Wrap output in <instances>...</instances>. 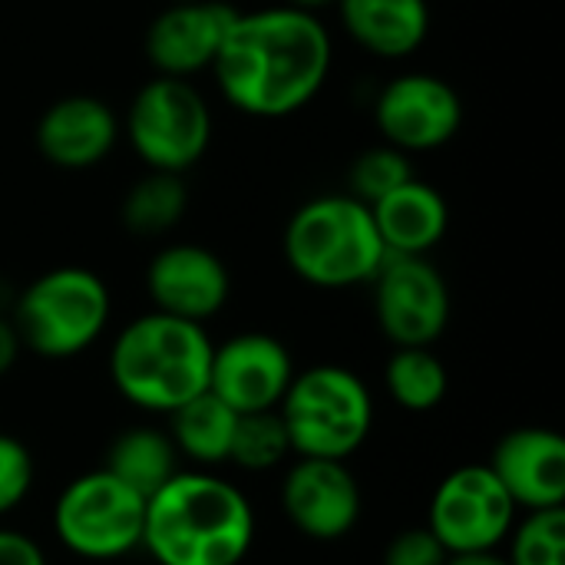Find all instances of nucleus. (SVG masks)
<instances>
[{
	"mask_svg": "<svg viewBox=\"0 0 565 565\" xmlns=\"http://www.w3.org/2000/svg\"><path fill=\"white\" fill-rule=\"evenodd\" d=\"M334 43L318 13L275 3L238 10L212 63L218 93L252 119L301 113L328 83Z\"/></svg>",
	"mask_w": 565,
	"mask_h": 565,
	"instance_id": "obj_1",
	"label": "nucleus"
},
{
	"mask_svg": "<svg viewBox=\"0 0 565 565\" xmlns=\"http://www.w3.org/2000/svg\"><path fill=\"white\" fill-rule=\"evenodd\" d=\"M255 543V510L212 473H175L146 500L142 550L159 565H238Z\"/></svg>",
	"mask_w": 565,
	"mask_h": 565,
	"instance_id": "obj_2",
	"label": "nucleus"
},
{
	"mask_svg": "<svg viewBox=\"0 0 565 565\" xmlns=\"http://www.w3.org/2000/svg\"><path fill=\"white\" fill-rule=\"evenodd\" d=\"M212 341L202 324L149 311L132 318L113 341V387L142 411L172 414L179 404L209 391Z\"/></svg>",
	"mask_w": 565,
	"mask_h": 565,
	"instance_id": "obj_3",
	"label": "nucleus"
},
{
	"mask_svg": "<svg viewBox=\"0 0 565 565\" xmlns=\"http://www.w3.org/2000/svg\"><path fill=\"white\" fill-rule=\"evenodd\" d=\"M281 248L305 285L328 291L371 281L387 258L371 205L348 192L301 202L285 225Z\"/></svg>",
	"mask_w": 565,
	"mask_h": 565,
	"instance_id": "obj_4",
	"label": "nucleus"
},
{
	"mask_svg": "<svg viewBox=\"0 0 565 565\" xmlns=\"http://www.w3.org/2000/svg\"><path fill=\"white\" fill-rule=\"evenodd\" d=\"M113 298L106 281L79 265H60L33 278L10 308L23 348L46 361L83 354L109 324Z\"/></svg>",
	"mask_w": 565,
	"mask_h": 565,
	"instance_id": "obj_5",
	"label": "nucleus"
},
{
	"mask_svg": "<svg viewBox=\"0 0 565 565\" xmlns=\"http://www.w3.org/2000/svg\"><path fill=\"white\" fill-rule=\"evenodd\" d=\"M278 417L288 430L291 454L318 460H348L358 454L374 424L367 384L338 364H318L291 377Z\"/></svg>",
	"mask_w": 565,
	"mask_h": 565,
	"instance_id": "obj_6",
	"label": "nucleus"
},
{
	"mask_svg": "<svg viewBox=\"0 0 565 565\" xmlns=\"http://www.w3.org/2000/svg\"><path fill=\"white\" fill-rule=\"evenodd\" d=\"M122 132L146 169L185 175L212 142V109L195 83L156 76L142 83L126 109Z\"/></svg>",
	"mask_w": 565,
	"mask_h": 565,
	"instance_id": "obj_7",
	"label": "nucleus"
},
{
	"mask_svg": "<svg viewBox=\"0 0 565 565\" xmlns=\"http://www.w3.org/2000/svg\"><path fill=\"white\" fill-rule=\"evenodd\" d=\"M146 500L106 470L76 477L53 507L60 543L83 559H119L142 546Z\"/></svg>",
	"mask_w": 565,
	"mask_h": 565,
	"instance_id": "obj_8",
	"label": "nucleus"
},
{
	"mask_svg": "<svg viewBox=\"0 0 565 565\" xmlns=\"http://www.w3.org/2000/svg\"><path fill=\"white\" fill-rule=\"evenodd\" d=\"M374 285V318L394 348H430L450 324V288L427 255H387Z\"/></svg>",
	"mask_w": 565,
	"mask_h": 565,
	"instance_id": "obj_9",
	"label": "nucleus"
},
{
	"mask_svg": "<svg viewBox=\"0 0 565 565\" xmlns=\"http://www.w3.org/2000/svg\"><path fill=\"white\" fill-rule=\"evenodd\" d=\"M516 523V503L487 463L454 470L430 500L427 530L450 556L497 550Z\"/></svg>",
	"mask_w": 565,
	"mask_h": 565,
	"instance_id": "obj_10",
	"label": "nucleus"
},
{
	"mask_svg": "<svg viewBox=\"0 0 565 565\" xmlns=\"http://www.w3.org/2000/svg\"><path fill=\"white\" fill-rule=\"evenodd\" d=\"M374 126L401 152H430L447 146L463 126V96L437 73H401L374 99Z\"/></svg>",
	"mask_w": 565,
	"mask_h": 565,
	"instance_id": "obj_11",
	"label": "nucleus"
},
{
	"mask_svg": "<svg viewBox=\"0 0 565 565\" xmlns=\"http://www.w3.org/2000/svg\"><path fill=\"white\" fill-rule=\"evenodd\" d=\"M295 364L288 348L262 331H245L212 348L209 391L225 401L235 414L278 411Z\"/></svg>",
	"mask_w": 565,
	"mask_h": 565,
	"instance_id": "obj_12",
	"label": "nucleus"
},
{
	"mask_svg": "<svg viewBox=\"0 0 565 565\" xmlns=\"http://www.w3.org/2000/svg\"><path fill=\"white\" fill-rule=\"evenodd\" d=\"M146 291L156 311L205 324L228 305L232 278L212 248L175 242L152 255L146 268Z\"/></svg>",
	"mask_w": 565,
	"mask_h": 565,
	"instance_id": "obj_13",
	"label": "nucleus"
},
{
	"mask_svg": "<svg viewBox=\"0 0 565 565\" xmlns=\"http://www.w3.org/2000/svg\"><path fill=\"white\" fill-rule=\"evenodd\" d=\"M235 7L222 0H172L146 26V56L159 76L189 79L212 70L218 46L235 20Z\"/></svg>",
	"mask_w": 565,
	"mask_h": 565,
	"instance_id": "obj_14",
	"label": "nucleus"
},
{
	"mask_svg": "<svg viewBox=\"0 0 565 565\" xmlns=\"http://www.w3.org/2000/svg\"><path fill=\"white\" fill-rule=\"evenodd\" d=\"M281 507L295 530L311 540H341L361 520V487L344 460L298 457L281 487Z\"/></svg>",
	"mask_w": 565,
	"mask_h": 565,
	"instance_id": "obj_15",
	"label": "nucleus"
},
{
	"mask_svg": "<svg viewBox=\"0 0 565 565\" xmlns=\"http://www.w3.org/2000/svg\"><path fill=\"white\" fill-rule=\"evenodd\" d=\"M122 136V122L113 106L89 93H73L43 109L33 129L36 152L66 172H83L109 159Z\"/></svg>",
	"mask_w": 565,
	"mask_h": 565,
	"instance_id": "obj_16",
	"label": "nucleus"
},
{
	"mask_svg": "<svg viewBox=\"0 0 565 565\" xmlns=\"http://www.w3.org/2000/svg\"><path fill=\"white\" fill-rule=\"evenodd\" d=\"M487 467L516 507H526L530 513L565 507V440L556 430H510Z\"/></svg>",
	"mask_w": 565,
	"mask_h": 565,
	"instance_id": "obj_17",
	"label": "nucleus"
},
{
	"mask_svg": "<svg viewBox=\"0 0 565 565\" xmlns=\"http://www.w3.org/2000/svg\"><path fill=\"white\" fill-rule=\"evenodd\" d=\"M371 215L387 255H430L450 228L447 199L417 175L377 199Z\"/></svg>",
	"mask_w": 565,
	"mask_h": 565,
	"instance_id": "obj_18",
	"label": "nucleus"
},
{
	"mask_svg": "<svg viewBox=\"0 0 565 565\" xmlns=\"http://www.w3.org/2000/svg\"><path fill=\"white\" fill-rule=\"evenodd\" d=\"M344 33L381 60H404L417 53L430 33L427 0H338Z\"/></svg>",
	"mask_w": 565,
	"mask_h": 565,
	"instance_id": "obj_19",
	"label": "nucleus"
},
{
	"mask_svg": "<svg viewBox=\"0 0 565 565\" xmlns=\"http://www.w3.org/2000/svg\"><path fill=\"white\" fill-rule=\"evenodd\" d=\"M103 470L113 473L119 483H126L142 500H149L156 490H162L179 473V450L166 430L129 427L113 440Z\"/></svg>",
	"mask_w": 565,
	"mask_h": 565,
	"instance_id": "obj_20",
	"label": "nucleus"
},
{
	"mask_svg": "<svg viewBox=\"0 0 565 565\" xmlns=\"http://www.w3.org/2000/svg\"><path fill=\"white\" fill-rule=\"evenodd\" d=\"M235 420L238 414L225 401H218L212 391H202L169 414V437L179 454L212 467L228 460Z\"/></svg>",
	"mask_w": 565,
	"mask_h": 565,
	"instance_id": "obj_21",
	"label": "nucleus"
},
{
	"mask_svg": "<svg viewBox=\"0 0 565 565\" xmlns=\"http://www.w3.org/2000/svg\"><path fill=\"white\" fill-rule=\"evenodd\" d=\"M189 209V185L179 172L149 169L129 185L119 205V222L136 238H159L172 232Z\"/></svg>",
	"mask_w": 565,
	"mask_h": 565,
	"instance_id": "obj_22",
	"label": "nucleus"
},
{
	"mask_svg": "<svg viewBox=\"0 0 565 565\" xmlns=\"http://www.w3.org/2000/svg\"><path fill=\"white\" fill-rule=\"evenodd\" d=\"M387 394L411 414H427L447 397V367L430 348H397L384 371Z\"/></svg>",
	"mask_w": 565,
	"mask_h": 565,
	"instance_id": "obj_23",
	"label": "nucleus"
},
{
	"mask_svg": "<svg viewBox=\"0 0 565 565\" xmlns=\"http://www.w3.org/2000/svg\"><path fill=\"white\" fill-rule=\"evenodd\" d=\"M288 454H291V444H288V430L278 411L238 414L232 447H228V463L248 473H265V470H275Z\"/></svg>",
	"mask_w": 565,
	"mask_h": 565,
	"instance_id": "obj_24",
	"label": "nucleus"
},
{
	"mask_svg": "<svg viewBox=\"0 0 565 565\" xmlns=\"http://www.w3.org/2000/svg\"><path fill=\"white\" fill-rule=\"evenodd\" d=\"M411 175H414L411 156L401 152L397 146L377 142L354 156V162L348 169V195H354L364 205H374L377 199H384L387 192L404 185Z\"/></svg>",
	"mask_w": 565,
	"mask_h": 565,
	"instance_id": "obj_25",
	"label": "nucleus"
},
{
	"mask_svg": "<svg viewBox=\"0 0 565 565\" xmlns=\"http://www.w3.org/2000/svg\"><path fill=\"white\" fill-rule=\"evenodd\" d=\"M510 565H565V507L533 510L523 523H513Z\"/></svg>",
	"mask_w": 565,
	"mask_h": 565,
	"instance_id": "obj_26",
	"label": "nucleus"
},
{
	"mask_svg": "<svg viewBox=\"0 0 565 565\" xmlns=\"http://www.w3.org/2000/svg\"><path fill=\"white\" fill-rule=\"evenodd\" d=\"M33 457L30 450L10 437V434H0V513H10L17 510L30 487H33Z\"/></svg>",
	"mask_w": 565,
	"mask_h": 565,
	"instance_id": "obj_27",
	"label": "nucleus"
},
{
	"mask_svg": "<svg viewBox=\"0 0 565 565\" xmlns=\"http://www.w3.org/2000/svg\"><path fill=\"white\" fill-rule=\"evenodd\" d=\"M450 553L440 546V540L424 526V530H404L391 540L384 565H447Z\"/></svg>",
	"mask_w": 565,
	"mask_h": 565,
	"instance_id": "obj_28",
	"label": "nucleus"
},
{
	"mask_svg": "<svg viewBox=\"0 0 565 565\" xmlns=\"http://www.w3.org/2000/svg\"><path fill=\"white\" fill-rule=\"evenodd\" d=\"M0 565H46V556L30 536L17 530H0Z\"/></svg>",
	"mask_w": 565,
	"mask_h": 565,
	"instance_id": "obj_29",
	"label": "nucleus"
},
{
	"mask_svg": "<svg viewBox=\"0 0 565 565\" xmlns=\"http://www.w3.org/2000/svg\"><path fill=\"white\" fill-rule=\"evenodd\" d=\"M20 338H17V328H13V321L7 318V315H0V377L17 364V358H20Z\"/></svg>",
	"mask_w": 565,
	"mask_h": 565,
	"instance_id": "obj_30",
	"label": "nucleus"
},
{
	"mask_svg": "<svg viewBox=\"0 0 565 565\" xmlns=\"http://www.w3.org/2000/svg\"><path fill=\"white\" fill-rule=\"evenodd\" d=\"M447 565H510L507 559H500L493 550H487V553H460V556H450Z\"/></svg>",
	"mask_w": 565,
	"mask_h": 565,
	"instance_id": "obj_31",
	"label": "nucleus"
},
{
	"mask_svg": "<svg viewBox=\"0 0 565 565\" xmlns=\"http://www.w3.org/2000/svg\"><path fill=\"white\" fill-rule=\"evenodd\" d=\"M288 7H298V10H308V13H321L324 7H334L338 0H285Z\"/></svg>",
	"mask_w": 565,
	"mask_h": 565,
	"instance_id": "obj_32",
	"label": "nucleus"
}]
</instances>
